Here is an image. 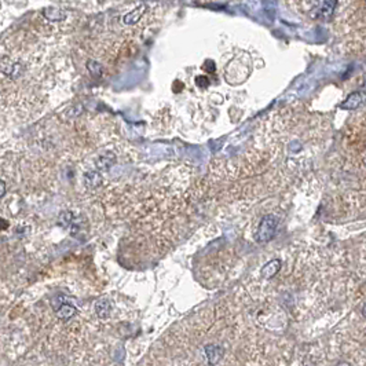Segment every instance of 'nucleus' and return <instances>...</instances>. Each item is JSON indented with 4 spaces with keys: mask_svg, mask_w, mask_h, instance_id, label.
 <instances>
[{
    "mask_svg": "<svg viewBox=\"0 0 366 366\" xmlns=\"http://www.w3.org/2000/svg\"><path fill=\"white\" fill-rule=\"evenodd\" d=\"M278 227V218L276 215H266L263 216L256 230V241L258 243H269L276 236Z\"/></svg>",
    "mask_w": 366,
    "mask_h": 366,
    "instance_id": "1",
    "label": "nucleus"
},
{
    "mask_svg": "<svg viewBox=\"0 0 366 366\" xmlns=\"http://www.w3.org/2000/svg\"><path fill=\"white\" fill-rule=\"evenodd\" d=\"M366 104V91H355V92H351L349 97L346 98L340 104V109L343 110H355L358 109L362 105Z\"/></svg>",
    "mask_w": 366,
    "mask_h": 366,
    "instance_id": "2",
    "label": "nucleus"
},
{
    "mask_svg": "<svg viewBox=\"0 0 366 366\" xmlns=\"http://www.w3.org/2000/svg\"><path fill=\"white\" fill-rule=\"evenodd\" d=\"M225 355V349L219 344H208L205 347V358L211 366H215L219 364Z\"/></svg>",
    "mask_w": 366,
    "mask_h": 366,
    "instance_id": "3",
    "label": "nucleus"
},
{
    "mask_svg": "<svg viewBox=\"0 0 366 366\" xmlns=\"http://www.w3.org/2000/svg\"><path fill=\"white\" fill-rule=\"evenodd\" d=\"M281 261L279 259H273V261H270L269 263H266L261 270V274L263 278H266V279H270V278H273L274 276L278 274V271L281 270Z\"/></svg>",
    "mask_w": 366,
    "mask_h": 366,
    "instance_id": "4",
    "label": "nucleus"
},
{
    "mask_svg": "<svg viewBox=\"0 0 366 366\" xmlns=\"http://www.w3.org/2000/svg\"><path fill=\"white\" fill-rule=\"evenodd\" d=\"M94 310H95V314L98 317L105 319L110 315V311H112V304L107 299H99V300L95 301L94 304Z\"/></svg>",
    "mask_w": 366,
    "mask_h": 366,
    "instance_id": "5",
    "label": "nucleus"
},
{
    "mask_svg": "<svg viewBox=\"0 0 366 366\" xmlns=\"http://www.w3.org/2000/svg\"><path fill=\"white\" fill-rule=\"evenodd\" d=\"M337 6V1L336 0H325V1H321L319 3V10H318V16L324 19H329L332 14H333L334 7Z\"/></svg>",
    "mask_w": 366,
    "mask_h": 366,
    "instance_id": "6",
    "label": "nucleus"
},
{
    "mask_svg": "<svg viewBox=\"0 0 366 366\" xmlns=\"http://www.w3.org/2000/svg\"><path fill=\"white\" fill-rule=\"evenodd\" d=\"M55 313H57V317L59 318V319L66 321V319H70L72 317H74L76 313H77V310H76L74 306L69 304V303H62V304L55 310Z\"/></svg>",
    "mask_w": 366,
    "mask_h": 366,
    "instance_id": "7",
    "label": "nucleus"
},
{
    "mask_svg": "<svg viewBox=\"0 0 366 366\" xmlns=\"http://www.w3.org/2000/svg\"><path fill=\"white\" fill-rule=\"evenodd\" d=\"M143 13H145V6H139L138 8L132 10L131 13H128L127 16L124 17V22L127 25L137 24L139 19H140V17H142Z\"/></svg>",
    "mask_w": 366,
    "mask_h": 366,
    "instance_id": "8",
    "label": "nucleus"
},
{
    "mask_svg": "<svg viewBox=\"0 0 366 366\" xmlns=\"http://www.w3.org/2000/svg\"><path fill=\"white\" fill-rule=\"evenodd\" d=\"M114 163V156L113 155H104V156H101L99 158H98V161H97V165H98V168H101V170H107L112 164Z\"/></svg>",
    "mask_w": 366,
    "mask_h": 366,
    "instance_id": "9",
    "label": "nucleus"
},
{
    "mask_svg": "<svg viewBox=\"0 0 366 366\" xmlns=\"http://www.w3.org/2000/svg\"><path fill=\"white\" fill-rule=\"evenodd\" d=\"M87 68H88L90 73L92 74V76H95V77H98V76H101V74H102V66L99 65L98 62H95V61H90V62H88V65H87Z\"/></svg>",
    "mask_w": 366,
    "mask_h": 366,
    "instance_id": "10",
    "label": "nucleus"
},
{
    "mask_svg": "<svg viewBox=\"0 0 366 366\" xmlns=\"http://www.w3.org/2000/svg\"><path fill=\"white\" fill-rule=\"evenodd\" d=\"M70 222H72V213H70V212H64V213L59 216V225L64 226V227L68 226Z\"/></svg>",
    "mask_w": 366,
    "mask_h": 366,
    "instance_id": "11",
    "label": "nucleus"
},
{
    "mask_svg": "<svg viewBox=\"0 0 366 366\" xmlns=\"http://www.w3.org/2000/svg\"><path fill=\"white\" fill-rule=\"evenodd\" d=\"M195 84L198 87H201V88H207L209 86V80H208L207 76H197L195 77Z\"/></svg>",
    "mask_w": 366,
    "mask_h": 366,
    "instance_id": "12",
    "label": "nucleus"
},
{
    "mask_svg": "<svg viewBox=\"0 0 366 366\" xmlns=\"http://www.w3.org/2000/svg\"><path fill=\"white\" fill-rule=\"evenodd\" d=\"M204 69H205L208 73L215 72V64H213V61H207V62H205V65H204Z\"/></svg>",
    "mask_w": 366,
    "mask_h": 366,
    "instance_id": "13",
    "label": "nucleus"
},
{
    "mask_svg": "<svg viewBox=\"0 0 366 366\" xmlns=\"http://www.w3.org/2000/svg\"><path fill=\"white\" fill-rule=\"evenodd\" d=\"M336 366H352V365H351L350 362H346V361H342V362H339V364H337V365H336Z\"/></svg>",
    "mask_w": 366,
    "mask_h": 366,
    "instance_id": "14",
    "label": "nucleus"
},
{
    "mask_svg": "<svg viewBox=\"0 0 366 366\" xmlns=\"http://www.w3.org/2000/svg\"><path fill=\"white\" fill-rule=\"evenodd\" d=\"M362 315L366 318V303L364 304V307H362Z\"/></svg>",
    "mask_w": 366,
    "mask_h": 366,
    "instance_id": "15",
    "label": "nucleus"
},
{
    "mask_svg": "<svg viewBox=\"0 0 366 366\" xmlns=\"http://www.w3.org/2000/svg\"><path fill=\"white\" fill-rule=\"evenodd\" d=\"M6 185H4V182H1V195H4V189H6Z\"/></svg>",
    "mask_w": 366,
    "mask_h": 366,
    "instance_id": "16",
    "label": "nucleus"
}]
</instances>
